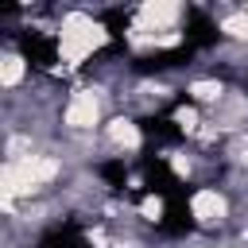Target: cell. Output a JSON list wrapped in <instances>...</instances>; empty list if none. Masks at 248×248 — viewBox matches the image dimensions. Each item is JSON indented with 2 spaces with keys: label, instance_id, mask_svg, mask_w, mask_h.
<instances>
[{
  "label": "cell",
  "instance_id": "obj_6",
  "mask_svg": "<svg viewBox=\"0 0 248 248\" xmlns=\"http://www.w3.org/2000/svg\"><path fill=\"white\" fill-rule=\"evenodd\" d=\"M205 120H209V116H205L198 105H190V101H182V105L170 108V124H174V132L186 136V140H194V136L205 128Z\"/></svg>",
  "mask_w": 248,
  "mask_h": 248
},
{
  "label": "cell",
  "instance_id": "obj_4",
  "mask_svg": "<svg viewBox=\"0 0 248 248\" xmlns=\"http://www.w3.org/2000/svg\"><path fill=\"white\" fill-rule=\"evenodd\" d=\"M31 81H35V74H31V58L19 50V43L8 39V43L0 46V89H4V97L27 89Z\"/></svg>",
  "mask_w": 248,
  "mask_h": 248
},
{
  "label": "cell",
  "instance_id": "obj_7",
  "mask_svg": "<svg viewBox=\"0 0 248 248\" xmlns=\"http://www.w3.org/2000/svg\"><path fill=\"white\" fill-rule=\"evenodd\" d=\"M136 221L140 225H163L167 221V198L163 194H140V202H136Z\"/></svg>",
  "mask_w": 248,
  "mask_h": 248
},
{
  "label": "cell",
  "instance_id": "obj_1",
  "mask_svg": "<svg viewBox=\"0 0 248 248\" xmlns=\"http://www.w3.org/2000/svg\"><path fill=\"white\" fill-rule=\"evenodd\" d=\"M58 31H54V62H62L66 74L85 70V62L112 43V31L105 19H97L89 8H62L54 12Z\"/></svg>",
  "mask_w": 248,
  "mask_h": 248
},
{
  "label": "cell",
  "instance_id": "obj_3",
  "mask_svg": "<svg viewBox=\"0 0 248 248\" xmlns=\"http://www.w3.org/2000/svg\"><path fill=\"white\" fill-rule=\"evenodd\" d=\"M101 147L112 151V155H120V159L136 155V151L143 147V128H140V120L128 116V112H112V116L105 120V128H101Z\"/></svg>",
  "mask_w": 248,
  "mask_h": 248
},
{
  "label": "cell",
  "instance_id": "obj_5",
  "mask_svg": "<svg viewBox=\"0 0 248 248\" xmlns=\"http://www.w3.org/2000/svg\"><path fill=\"white\" fill-rule=\"evenodd\" d=\"M229 89H232V85H229L225 78H217V74H194V78H186V81H182L186 101H190V105H198L205 116H209V112L229 97Z\"/></svg>",
  "mask_w": 248,
  "mask_h": 248
},
{
  "label": "cell",
  "instance_id": "obj_2",
  "mask_svg": "<svg viewBox=\"0 0 248 248\" xmlns=\"http://www.w3.org/2000/svg\"><path fill=\"white\" fill-rule=\"evenodd\" d=\"M186 213L202 236H221L236 225V198L217 182H198L186 198Z\"/></svg>",
  "mask_w": 248,
  "mask_h": 248
}]
</instances>
